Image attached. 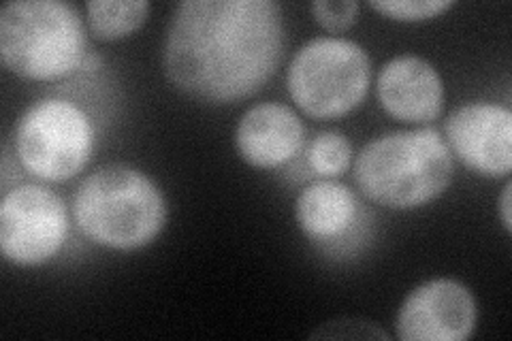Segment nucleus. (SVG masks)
<instances>
[{
	"instance_id": "4468645a",
	"label": "nucleus",
	"mask_w": 512,
	"mask_h": 341,
	"mask_svg": "<svg viewBox=\"0 0 512 341\" xmlns=\"http://www.w3.org/2000/svg\"><path fill=\"white\" fill-rule=\"evenodd\" d=\"M306 162L323 180H333L348 171L352 162V145L340 131H325L316 135L306 150Z\"/></svg>"
},
{
	"instance_id": "f257e3e1",
	"label": "nucleus",
	"mask_w": 512,
	"mask_h": 341,
	"mask_svg": "<svg viewBox=\"0 0 512 341\" xmlns=\"http://www.w3.org/2000/svg\"><path fill=\"white\" fill-rule=\"evenodd\" d=\"M284 54L276 0H184L163 47L167 79L190 99L229 105L259 92Z\"/></svg>"
},
{
	"instance_id": "20e7f679",
	"label": "nucleus",
	"mask_w": 512,
	"mask_h": 341,
	"mask_svg": "<svg viewBox=\"0 0 512 341\" xmlns=\"http://www.w3.org/2000/svg\"><path fill=\"white\" fill-rule=\"evenodd\" d=\"M86 56V26L75 5L15 0L0 9V58L18 77L56 81L82 69Z\"/></svg>"
},
{
	"instance_id": "0eeeda50",
	"label": "nucleus",
	"mask_w": 512,
	"mask_h": 341,
	"mask_svg": "<svg viewBox=\"0 0 512 341\" xmlns=\"http://www.w3.org/2000/svg\"><path fill=\"white\" fill-rule=\"evenodd\" d=\"M69 233L67 205L45 186L22 184L0 201V250L18 267H39L60 252Z\"/></svg>"
},
{
	"instance_id": "6e6552de",
	"label": "nucleus",
	"mask_w": 512,
	"mask_h": 341,
	"mask_svg": "<svg viewBox=\"0 0 512 341\" xmlns=\"http://www.w3.org/2000/svg\"><path fill=\"white\" fill-rule=\"evenodd\" d=\"M478 307L468 286L457 280H429L416 286L397 314L402 341H466L476 329Z\"/></svg>"
},
{
	"instance_id": "423d86ee",
	"label": "nucleus",
	"mask_w": 512,
	"mask_h": 341,
	"mask_svg": "<svg viewBox=\"0 0 512 341\" xmlns=\"http://www.w3.org/2000/svg\"><path fill=\"white\" fill-rule=\"evenodd\" d=\"M13 150L24 171L43 182H69L94 152L90 116L71 101L43 99L15 124Z\"/></svg>"
},
{
	"instance_id": "6ab92c4d",
	"label": "nucleus",
	"mask_w": 512,
	"mask_h": 341,
	"mask_svg": "<svg viewBox=\"0 0 512 341\" xmlns=\"http://www.w3.org/2000/svg\"><path fill=\"white\" fill-rule=\"evenodd\" d=\"M99 69H103V58H101L99 54L88 52V56H86L84 62H82V71L94 73V71H99Z\"/></svg>"
},
{
	"instance_id": "f8f14e48",
	"label": "nucleus",
	"mask_w": 512,
	"mask_h": 341,
	"mask_svg": "<svg viewBox=\"0 0 512 341\" xmlns=\"http://www.w3.org/2000/svg\"><path fill=\"white\" fill-rule=\"evenodd\" d=\"M361 207L348 186L333 180H318L303 188L295 203V218L301 233L316 246H335L357 229Z\"/></svg>"
},
{
	"instance_id": "dca6fc26",
	"label": "nucleus",
	"mask_w": 512,
	"mask_h": 341,
	"mask_svg": "<svg viewBox=\"0 0 512 341\" xmlns=\"http://www.w3.org/2000/svg\"><path fill=\"white\" fill-rule=\"evenodd\" d=\"M310 11L320 28L329 35H342L359 18V3L355 0H316Z\"/></svg>"
},
{
	"instance_id": "9d476101",
	"label": "nucleus",
	"mask_w": 512,
	"mask_h": 341,
	"mask_svg": "<svg viewBox=\"0 0 512 341\" xmlns=\"http://www.w3.org/2000/svg\"><path fill=\"white\" fill-rule=\"evenodd\" d=\"M376 92L382 109L406 124L434 122L444 107L442 77L421 56H397L378 73Z\"/></svg>"
},
{
	"instance_id": "7ed1b4c3",
	"label": "nucleus",
	"mask_w": 512,
	"mask_h": 341,
	"mask_svg": "<svg viewBox=\"0 0 512 341\" xmlns=\"http://www.w3.org/2000/svg\"><path fill=\"white\" fill-rule=\"evenodd\" d=\"M453 154L436 128L387 133L363 145L355 182L363 197L389 209H419L446 192Z\"/></svg>"
},
{
	"instance_id": "f3484780",
	"label": "nucleus",
	"mask_w": 512,
	"mask_h": 341,
	"mask_svg": "<svg viewBox=\"0 0 512 341\" xmlns=\"http://www.w3.org/2000/svg\"><path fill=\"white\" fill-rule=\"evenodd\" d=\"M312 339H389V333L376 327L374 322H365L357 318H340L327 322L310 335Z\"/></svg>"
},
{
	"instance_id": "39448f33",
	"label": "nucleus",
	"mask_w": 512,
	"mask_h": 341,
	"mask_svg": "<svg viewBox=\"0 0 512 341\" xmlns=\"http://www.w3.org/2000/svg\"><path fill=\"white\" fill-rule=\"evenodd\" d=\"M370 86V56L342 37H316L301 45L286 71L293 103L314 120L348 116L363 105Z\"/></svg>"
},
{
	"instance_id": "a211bd4d",
	"label": "nucleus",
	"mask_w": 512,
	"mask_h": 341,
	"mask_svg": "<svg viewBox=\"0 0 512 341\" xmlns=\"http://www.w3.org/2000/svg\"><path fill=\"white\" fill-rule=\"evenodd\" d=\"M512 182L508 180L504 190H502V197H500V218H502V224H504V231L510 235L512 233Z\"/></svg>"
},
{
	"instance_id": "9b49d317",
	"label": "nucleus",
	"mask_w": 512,
	"mask_h": 341,
	"mask_svg": "<svg viewBox=\"0 0 512 341\" xmlns=\"http://www.w3.org/2000/svg\"><path fill=\"white\" fill-rule=\"evenodd\" d=\"M301 148L303 124L288 105H254L235 126V150L254 169H278Z\"/></svg>"
},
{
	"instance_id": "1a4fd4ad",
	"label": "nucleus",
	"mask_w": 512,
	"mask_h": 341,
	"mask_svg": "<svg viewBox=\"0 0 512 341\" xmlns=\"http://www.w3.org/2000/svg\"><path fill=\"white\" fill-rule=\"evenodd\" d=\"M444 141L451 154L483 177L512 171V111L495 103H470L446 120Z\"/></svg>"
},
{
	"instance_id": "f03ea898",
	"label": "nucleus",
	"mask_w": 512,
	"mask_h": 341,
	"mask_svg": "<svg viewBox=\"0 0 512 341\" xmlns=\"http://www.w3.org/2000/svg\"><path fill=\"white\" fill-rule=\"evenodd\" d=\"M73 220L96 246L131 252L150 246L163 231L167 203L152 177L133 165L114 162L79 184Z\"/></svg>"
},
{
	"instance_id": "ddd939ff",
	"label": "nucleus",
	"mask_w": 512,
	"mask_h": 341,
	"mask_svg": "<svg viewBox=\"0 0 512 341\" xmlns=\"http://www.w3.org/2000/svg\"><path fill=\"white\" fill-rule=\"evenodd\" d=\"M88 28L96 39L118 41L133 35L148 20V0H90Z\"/></svg>"
},
{
	"instance_id": "2eb2a0df",
	"label": "nucleus",
	"mask_w": 512,
	"mask_h": 341,
	"mask_svg": "<svg viewBox=\"0 0 512 341\" xmlns=\"http://www.w3.org/2000/svg\"><path fill=\"white\" fill-rule=\"evenodd\" d=\"M370 9L395 22H425L446 13L453 0H370Z\"/></svg>"
}]
</instances>
